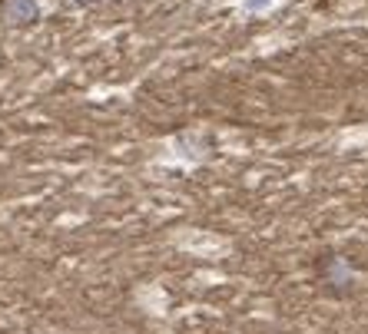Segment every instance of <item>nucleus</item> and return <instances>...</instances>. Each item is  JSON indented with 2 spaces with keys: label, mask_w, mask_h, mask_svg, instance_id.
<instances>
[{
  "label": "nucleus",
  "mask_w": 368,
  "mask_h": 334,
  "mask_svg": "<svg viewBox=\"0 0 368 334\" xmlns=\"http://www.w3.org/2000/svg\"><path fill=\"white\" fill-rule=\"evenodd\" d=\"M7 13H11V20L27 23L40 13V4L37 0H7Z\"/></svg>",
  "instance_id": "f257e3e1"
},
{
  "label": "nucleus",
  "mask_w": 368,
  "mask_h": 334,
  "mask_svg": "<svg viewBox=\"0 0 368 334\" xmlns=\"http://www.w3.org/2000/svg\"><path fill=\"white\" fill-rule=\"evenodd\" d=\"M272 4H275V0H242L239 7H242L246 13H262V11H269Z\"/></svg>",
  "instance_id": "f03ea898"
}]
</instances>
